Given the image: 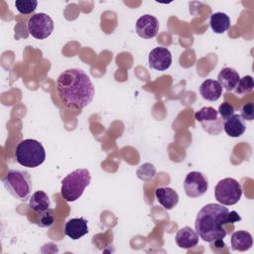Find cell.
<instances>
[{
  "instance_id": "10",
  "label": "cell",
  "mask_w": 254,
  "mask_h": 254,
  "mask_svg": "<svg viewBox=\"0 0 254 254\" xmlns=\"http://www.w3.org/2000/svg\"><path fill=\"white\" fill-rule=\"evenodd\" d=\"M148 62L151 68L163 71L171 66L172 54L167 48L157 47L149 53Z\"/></svg>"
},
{
  "instance_id": "3",
  "label": "cell",
  "mask_w": 254,
  "mask_h": 254,
  "mask_svg": "<svg viewBox=\"0 0 254 254\" xmlns=\"http://www.w3.org/2000/svg\"><path fill=\"white\" fill-rule=\"evenodd\" d=\"M91 181L90 172L87 169H76L66 175L62 181L61 195L68 202L77 200Z\"/></svg>"
},
{
  "instance_id": "22",
  "label": "cell",
  "mask_w": 254,
  "mask_h": 254,
  "mask_svg": "<svg viewBox=\"0 0 254 254\" xmlns=\"http://www.w3.org/2000/svg\"><path fill=\"white\" fill-rule=\"evenodd\" d=\"M38 2L36 0H16L15 7L19 13L28 15L36 10Z\"/></svg>"
},
{
  "instance_id": "2",
  "label": "cell",
  "mask_w": 254,
  "mask_h": 254,
  "mask_svg": "<svg viewBox=\"0 0 254 254\" xmlns=\"http://www.w3.org/2000/svg\"><path fill=\"white\" fill-rule=\"evenodd\" d=\"M240 219L241 217L236 211L229 212L228 208L223 204L208 203L198 211L194 227L198 237L210 243L226 236V231L223 228L224 224L234 223Z\"/></svg>"
},
{
  "instance_id": "8",
  "label": "cell",
  "mask_w": 254,
  "mask_h": 254,
  "mask_svg": "<svg viewBox=\"0 0 254 254\" xmlns=\"http://www.w3.org/2000/svg\"><path fill=\"white\" fill-rule=\"evenodd\" d=\"M29 34L38 40L50 37L54 31V21L46 13H36L32 15L27 23Z\"/></svg>"
},
{
  "instance_id": "24",
  "label": "cell",
  "mask_w": 254,
  "mask_h": 254,
  "mask_svg": "<svg viewBox=\"0 0 254 254\" xmlns=\"http://www.w3.org/2000/svg\"><path fill=\"white\" fill-rule=\"evenodd\" d=\"M219 116L221 117V119L224 121H226L227 119H229L234 113V107L232 104L228 103V102H223L219 105L218 110H217Z\"/></svg>"
},
{
  "instance_id": "23",
  "label": "cell",
  "mask_w": 254,
  "mask_h": 254,
  "mask_svg": "<svg viewBox=\"0 0 254 254\" xmlns=\"http://www.w3.org/2000/svg\"><path fill=\"white\" fill-rule=\"evenodd\" d=\"M55 222V215H54V210L52 208H49L48 210L44 211L41 213L40 219L38 224L41 227H51Z\"/></svg>"
},
{
  "instance_id": "14",
  "label": "cell",
  "mask_w": 254,
  "mask_h": 254,
  "mask_svg": "<svg viewBox=\"0 0 254 254\" xmlns=\"http://www.w3.org/2000/svg\"><path fill=\"white\" fill-rule=\"evenodd\" d=\"M176 243L180 248L190 249L197 245L198 235L191 227L184 226L176 234Z\"/></svg>"
},
{
  "instance_id": "21",
  "label": "cell",
  "mask_w": 254,
  "mask_h": 254,
  "mask_svg": "<svg viewBox=\"0 0 254 254\" xmlns=\"http://www.w3.org/2000/svg\"><path fill=\"white\" fill-rule=\"evenodd\" d=\"M253 87H254L253 77L251 75H245L239 79L236 87L234 88V91L238 95H244V94L250 93L253 90Z\"/></svg>"
},
{
  "instance_id": "7",
  "label": "cell",
  "mask_w": 254,
  "mask_h": 254,
  "mask_svg": "<svg viewBox=\"0 0 254 254\" xmlns=\"http://www.w3.org/2000/svg\"><path fill=\"white\" fill-rule=\"evenodd\" d=\"M194 118L200 123L202 129L210 135H218L223 128V120L217 110L211 106H204L195 112Z\"/></svg>"
},
{
  "instance_id": "11",
  "label": "cell",
  "mask_w": 254,
  "mask_h": 254,
  "mask_svg": "<svg viewBox=\"0 0 254 254\" xmlns=\"http://www.w3.org/2000/svg\"><path fill=\"white\" fill-rule=\"evenodd\" d=\"M159 27L158 19L151 14L141 16L136 22V32L138 36L143 39H152L156 37L159 32Z\"/></svg>"
},
{
  "instance_id": "15",
  "label": "cell",
  "mask_w": 254,
  "mask_h": 254,
  "mask_svg": "<svg viewBox=\"0 0 254 254\" xmlns=\"http://www.w3.org/2000/svg\"><path fill=\"white\" fill-rule=\"evenodd\" d=\"M199 93L207 101H216L222 95V87L217 80L212 78L204 80L199 86Z\"/></svg>"
},
{
  "instance_id": "6",
  "label": "cell",
  "mask_w": 254,
  "mask_h": 254,
  "mask_svg": "<svg viewBox=\"0 0 254 254\" xmlns=\"http://www.w3.org/2000/svg\"><path fill=\"white\" fill-rule=\"evenodd\" d=\"M242 195L241 185L233 178L220 180L214 188L215 199L223 205H233L237 203Z\"/></svg>"
},
{
  "instance_id": "17",
  "label": "cell",
  "mask_w": 254,
  "mask_h": 254,
  "mask_svg": "<svg viewBox=\"0 0 254 254\" xmlns=\"http://www.w3.org/2000/svg\"><path fill=\"white\" fill-rule=\"evenodd\" d=\"M217 79L221 87H223L227 91H231L236 87L240 79V76H239V73L234 68L223 67L219 71Z\"/></svg>"
},
{
  "instance_id": "4",
  "label": "cell",
  "mask_w": 254,
  "mask_h": 254,
  "mask_svg": "<svg viewBox=\"0 0 254 254\" xmlns=\"http://www.w3.org/2000/svg\"><path fill=\"white\" fill-rule=\"evenodd\" d=\"M2 183L7 191L20 201H27L32 192L33 185L30 175L23 170H9L3 177Z\"/></svg>"
},
{
  "instance_id": "19",
  "label": "cell",
  "mask_w": 254,
  "mask_h": 254,
  "mask_svg": "<svg viewBox=\"0 0 254 254\" xmlns=\"http://www.w3.org/2000/svg\"><path fill=\"white\" fill-rule=\"evenodd\" d=\"M49 195L43 190L35 191L29 198V206L38 213H43L50 208Z\"/></svg>"
},
{
  "instance_id": "5",
  "label": "cell",
  "mask_w": 254,
  "mask_h": 254,
  "mask_svg": "<svg viewBox=\"0 0 254 254\" xmlns=\"http://www.w3.org/2000/svg\"><path fill=\"white\" fill-rule=\"evenodd\" d=\"M15 158L23 167L36 168L45 162L46 151L39 141L35 139H24L16 147Z\"/></svg>"
},
{
  "instance_id": "20",
  "label": "cell",
  "mask_w": 254,
  "mask_h": 254,
  "mask_svg": "<svg viewBox=\"0 0 254 254\" xmlns=\"http://www.w3.org/2000/svg\"><path fill=\"white\" fill-rule=\"evenodd\" d=\"M209 25L215 34H223L230 28L231 22L229 16L225 13L216 12L210 16Z\"/></svg>"
},
{
  "instance_id": "16",
  "label": "cell",
  "mask_w": 254,
  "mask_h": 254,
  "mask_svg": "<svg viewBox=\"0 0 254 254\" xmlns=\"http://www.w3.org/2000/svg\"><path fill=\"white\" fill-rule=\"evenodd\" d=\"M253 245L252 235L246 230H238L231 235V249L233 251L244 252Z\"/></svg>"
},
{
  "instance_id": "1",
  "label": "cell",
  "mask_w": 254,
  "mask_h": 254,
  "mask_svg": "<svg viewBox=\"0 0 254 254\" xmlns=\"http://www.w3.org/2000/svg\"><path fill=\"white\" fill-rule=\"evenodd\" d=\"M56 90L61 102L72 110L86 107L91 103L95 93L89 76L77 67L65 69L59 75L56 81Z\"/></svg>"
},
{
  "instance_id": "12",
  "label": "cell",
  "mask_w": 254,
  "mask_h": 254,
  "mask_svg": "<svg viewBox=\"0 0 254 254\" xmlns=\"http://www.w3.org/2000/svg\"><path fill=\"white\" fill-rule=\"evenodd\" d=\"M88 222L83 217L70 218L64 225V234L72 240H77L88 233Z\"/></svg>"
},
{
  "instance_id": "18",
  "label": "cell",
  "mask_w": 254,
  "mask_h": 254,
  "mask_svg": "<svg viewBox=\"0 0 254 254\" xmlns=\"http://www.w3.org/2000/svg\"><path fill=\"white\" fill-rule=\"evenodd\" d=\"M223 129L228 136L237 138L245 132L246 125L239 114H233L229 119L223 122Z\"/></svg>"
},
{
  "instance_id": "9",
  "label": "cell",
  "mask_w": 254,
  "mask_h": 254,
  "mask_svg": "<svg viewBox=\"0 0 254 254\" xmlns=\"http://www.w3.org/2000/svg\"><path fill=\"white\" fill-rule=\"evenodd\" d=\"M186 194L190 198H195L203 195L208 189V181L206 177L197 171L188 173L184 182Z\"/></svg>"
},
{
  "instance_id": "13",
  "label": "cell",
  "mask_w": 254,
  "mask_h": 254,
  "mask_svg": "<svg viewBox=\"0 0 254 254\" xmlns=\"http://www.w3.org/2000/svg\"><path fill=\"white\" fill-rule=\"evenodd\" d=\"M155 195L159 203L166 209L171 210L177 206L179 202L178 192L169 187L158 188L155 191Z\"/></svg>"
},
{
  "instance_id": "25",
  "label": "cell",
  "mask_w": 254,
  "mask_h": 254,
  "mask_svg": "<svg viewBox=\"0 0 254 254\" xmlns=\"http://www.w3.org/2000/svg\"><path fill=\"white\" fill-rule=\"evenodd\" d=\"M240 116L243 120L252 121L254 119V104L253 102H248L242 105L240 109Z\"/></svg>"
}]
</instances>
